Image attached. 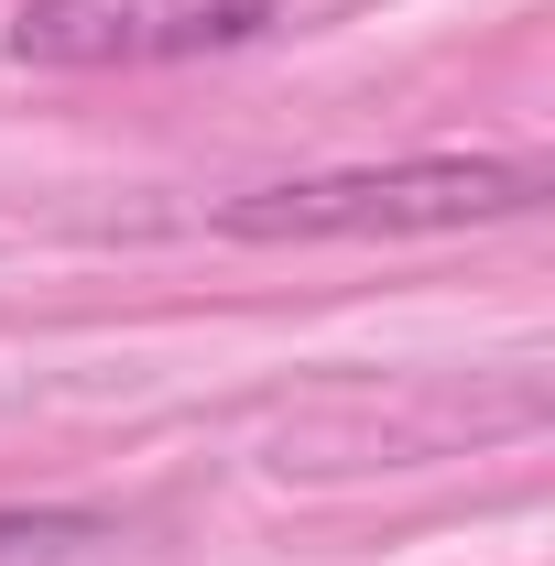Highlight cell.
<instances>
[{
  "label": "cell",
  "mask_w": 555,
  "mask_h": 566,
  "mask_svg": "<svg viewBox=\"0 0 555 566\" xmlns=\"http://www.w3.org/2000/svg\"><path fill=\"white\" fill-rule=\"evenodd\" d=\"M283 22V0H22L11 11V55L55 76H132V66H197L240 55Z\"/></svg>",
  "instance_id": "2"
},
{
  "label": "cell",
  "mask_w": 555,
  "mask_h": 566,
  "mask_svg": "<svg viewBox=\"0 0 555 566\" xmlns=\"http://www.w3.org/2000/svg\"><path fill=\"white\" fill-rule=\"evenodd\" d=\"M534 153H404V164H327L218 197L229 240H436V229H501L545 208Z\"/></svg>",
  "instance_id": "1"
},
{
  "label": "cell",
  "mask_w": 555,
  "mask_h": 566,
  "mask_svg": "<svg viewBox=\"0 0 555 566\" xmlns=\"http://www.w3.org/2000/svg\"><path fill=\"white\" fill-rule=\"evenodd\" d=\"M121 523L76 501H0V566H109Z\"/></svg>",
  "instance_id": "3"
}]
</instances>
